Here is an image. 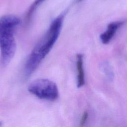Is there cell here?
<instances>
[{"instance_id":"3957f363","label":"cell","mask_w":127,"mask_h":127,"mask_svg":"<svg viewBox=\"0 0 127 127\" xmlns=\"http://www.w3.org/2000/svg\"><path fill=\"white\" fill-rule=\"evenodd\" d=\"M28 90L37 98L47 101H55L59 96L57 84L48 79L41 78L33 81L29 85Z\"/></svg>"},{"instance_id":"5b68a950","label":"cell","mask_w":127,"mask_h":127,"mask_svg":"<svg viewBox=\"0 0 127 127\" xmlns=\"http://www.w3.org/2000/svg\"><path fill=\"white\" fill-rule=\"evenodd\" d=\"M76 69L77 71V86L79 88L85 83L84 71L83 65V56L78 54L76 56Z\"/></svg>"},{"instance_id":"52a82bcc","label":"cell","mask_w":127,"mask_h":127,"mask_svg":"<svg viewBox=\"0 0 127 127\" xmlns=\"http://www.w3.org/2000/svg\"><path fill=\"white\" fill-rule=\"evenodd\" d=\"M87 118H88V113L87 112H85L83 114L82 117L81 118V120L80 122V126H83L85 124V123L86 122V121L87 119Z\"/></svg>"},{"instance_id":"6da1fadb","label":"cell","mask_w":127,"mask_h":127,"mask_svg":"<svg viewBox=\"0 0 127 127\" xmlns=\"http://www.w3.org/2000/svg\"><path fill=\"white\" fill-rule=\"evenodd\" d=\"M65 12L57 17L38 42L28 57L24 67V76L27 78L35 71L57 42L62 30Z\"/></svg>"},{"instance_id":"277c9868","label":"cell","mask_w":127,"mask_h":127,"mask_svg":"<svg viewBox=\"0 0 127 127\" xmlns=\"http://www.w3.org/2000/svg\"><path fill=\"white\" fill-rule=\"evenodd\" d=\"M124 23V21H118L109 23L108 25L107 30L100 35V38L102 43L104 44L109 43L114 36L117 29L120 27Z\"/></svg>"},{"instance_id":"ba28073f","label":"cell","mask_w":127,"mask_h":127,"mask_svg":"<svg viewBox=\"0 0 127 127\" xmlns=\"http://www.w3.org/2000/svg\"><path fill=\"white\" fill-rule=\"evenodd\" d=\"M82 0H78V1H82Z\"/></svg>"},{"instance_id":"7a4b0ae2","label":"cell","mask_w":127,"mask_h":127,"mask_svg":"<svg viewBox=\"0 0 127 127\" xmlns=\"http://www.w3.org/2000/svg\"><path fill=\"white\" fill-rule=\"evenodd\" d=\"M20 23V19L13 15H5L0 18V61L3 65H6L13 58L16 43L14 33Z\"/></svg>"},{"instance_id":"8992f818","label":"cell","mask_w":127,"mask_h":127,"mask_svg":"<svg viewBox=\"0 0 127 127\" xmlns=\"http://www.w3.org/2000/svg\"><path fill=\"white\" fill-rule=\"evenodd\" d=\"M45 0H35L32 3V4L29 7L27 14H26V20L29 21L31 19L33 13L36 10L37 8L45 1Z\"/></svg>"}]
</instances>
